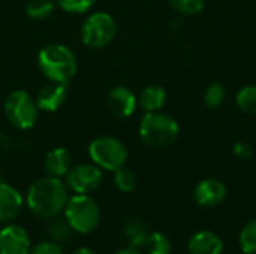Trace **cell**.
Masks as SVG:
<instances>
[{
	"mask_svg": "<svg viewBox=\"0 0 256 254\" xmlns=\"http://www.w3.org/2000/svg\"><path fill=\"white\" fill-rule=\"evenodd\" d=\"M240 249L246 254H256V219L246 223L238 237Z\"/></svg>",
	"mask_w": 256,
	"mask_h": 254,
	"instance_id": "cell-21",
	"label": "cell"
},
{
	"mask_svg": "<svg viewBox=\"0 0 256 254\" xmlns=\"http://www.w3.org/2000/svg\"><path fill=\"white\" fill-rule=\"evenodd\" d=\"M72 254H96L92 249H87V247H81L78 250H75Z\"/></svg>",
	"mask_w": 256,
	"mask_h": 254,
	"instance_id": "cell-30",
	"label": "cell"
},
{
	"mask_svg": "<svg viewBox=\"0 0 256 254\" xmlns=\"http://www.w3.org/2000/svg\"><path fill=\"white\" fill-rule=\"evenodd\" d=\"M38 66L51 82L68 84L76 73L75 54L62 43L45 45L38 54Z\"/></svg>",
	"mask_w": 256,
	"mask_h": 254,
	"instance_id": "cell-2",
	"label": "cell"
},
{
	"mask_svg": "<svg viewBox=\"0 0 256 254\" xmlns=\"http://www.w3.org/2000/svg\"><path fill=\"white\" fill-rule=\"evenodd\" d=\"M38 111L39 108L34 97L24 90H15L9 93L4 100V115L8 121L20 130L34 126L38 120Z\"/></svg>",
	"mask_w": 256,
	"mask_h": 254,
	"instance_id": "cell-6",
	"label": "cell"
},
{
	"mask_svg": "<svg viewBox=\"0 0 256 254\" xmlns=\"http://www.w3.org/2000/svg\"><path fill=\"white\" fill-rule=\"evenodd\" d=\"M232 150H234V154H236L238 159H250L252 154H254L250 145L246 144V142H237V144L234 145Z\"/></svg>",
	"mask_w": 256,
	"mask_h": 254,
	"instance_id": "cell-28",
	"label": "cell"
},
{
	"mask_svg": "<svg viewBox=\"0 0 256 254\" xmlns=\"http://www.w3.org/2000/svg\"><path fill=\"white\" fill-rule=\"evenodd\" d=\"M70 165H72L70 153L66 148H63V147L51 150L45 156V162H44L46 175L48 177H54V178L64 177L70 171Z\"/></svg>",
	"mask_w": 256,
	"mask_h": 254,
	"instance_id": "cell-15",
	"label": "cell"
},
{
	"mask_svg": "<svg viewBox=\"0 0 256 254\" xmlns=\"http://www.w3.org/2000/svg\"><path fill=\"white\" fill-rule=\"evenodd\" d=\"M57 4L70 13H86L94 4V0H56Z\"/></svg>",
	"mask_w": 256,
	"mask_h": 254,
	"instance_id": "cell-26",
	"label": "cell"
},
{
	"mask_svg": "<svg viewBox=\"0 0 256 254\" xmlns=\"http://www.w3.org/2000/svg\"><path fill=\"white\" fill-rule=\"evenodd\" d=\"M88 154L94 165L100 169L117 171L128 160V148L114 136H99L88 145Z\"/></svg>",
	"mask_w": 256,
	"mask_h": 254,
	"instance_id": "cell-5",
	"label": "cell"
},
{
	"mask_svg": "<svg viewBox=\"0 0 256 254\" xmlns=\"http://www.w3.org/2000/svg\"><path fill=\"white\" fill-rule=\"evenodd\" d=\"M102 183V171L94 163H82L66 174V186L76 195L94 192Z\"/></svg>",
	"mask_w": 256,
	"mask_h": 254,
	"instance_id": "cell-8",
	"label": "cell"
},
{
	"mask_svg": "<svg viewBox=\"0 0 256 254\" xmlns=\"http://www.w3.org/2000/svg\"><path fill=\"white\" fill-rule=\"evenodd\" d=\"M136 96L123 85H117L111 88V91L106 96V105L112 115L118 118H128L135 112L136 108Z\"/></svg>",
	"mask_w": 256,
	"mask_h": 254,
	"instance_id": "cell-10",
	"label": "cell"
},
{
	"mask_svg": "<svg viewBox=\"0 0 256 254\" xmlns=\"http://www.w3.org/2000/svg\"><path fill=\"white\" fill-rule=\"evenodd\" d=\"M63 213L74 232L78 234L93 232L100 220L98 204L87 195H75L69 198Z\"/></svg>",
	"mask_w": 256,
	"mask_h": 254,
	"instance_id": "cell-4",
	"label": "cell"
},
{
	"mask_svg": "<svg viewBox=\"0 0 256 254\" xmlns=\"http://www.w3.org/2000/svg\"><path fill=\"white\" fill-rule=\"evenodd\" d=\"M116 254H141V252L136 247H128V249L118 250Z\"/></svg>",
	"mask_w": 256,
	"mask_h": 254,
	"instance_id": "cell-29",
	"label": "cell"
},
{
	"mask_svg": "<svg viewBox=\"0 0 256 254\" xmlns=\"http://www.w3.org/2000/svg\"><path fill=\"white\" fill-rule=\"evenodd\" d=\"M222 250H224V243L220 237L210 231L196 232L189 240L190 254H220Z\"/></svg>",
	"mask_w": 256,
	"mask_h": 254,
	"instance_id": "cell-14",
	"label": "cell"
},
{
	"mask_svg": "<svg viewBox=\"0 0 256 254\" xmlns=\"http://www.w3.org/2000/svg\"><path fill=\"white\" fill-rule=\"evenodd\" d=\"M69 201L68 186L54 177H44L36 180L27 192L28 210L42 219L58 216Z\"/></svg>",
	"mask_w": 256,
	"mask_h": 254,
	"instance_id": "cell-1",
	"label": "cell"
},
{
	"mask_svg": "<svg viewBox=\"0 0 256 254\" xmlns=\"http://www.w3.org/2000/svg\"><path fill=\"white\" fill-rule=\"evenodd\" d=\"M68 97V84L50 82L44 85L36 94V105L39 109L46 112H56L63 106Z\"/></svg>",
	"mask_w": 256,
	"mask_h": 254,
	"instance_id": "cell-12",
	"label": "cell"
},
{
	"mask_svg": "<svg viewBox=\"0 0 256 254\" xmlns=\"http://www.w3.org/2000/svg\"><path fill=\"white\" fill-rule=\"evenodd\" d=\"M22 196L16 189L0 181V223L15 220L22 211Z\"/></svg>",
	"mask_w": 256,
	"mask_h": 254,
	"instance_id": "cell-13",
	"label": "cell"
},
{
	"mask_svg": "<svg viewBox=\"0 0 256 254\" xmlns=\"http://www.w3.org/2000/svg\"><path fill=\"white\" fill-rule=\"evenodd\" d=\"M30 249L32 241L24 228L9 225L0 231V254H28Z\"/></svg>",
	"mask_w": 256,
	"mask_h": 254,
	"instance_id": "cell-9",
	"label": "cell"
},
{
	"mask_svg": "<svg viewBox=\"0 0 256 254\" xmlns=\"http://www.w3.org/2000/svg\"><path fill=\"white\" fill-rule=\"evenodd\" d=\"M225 99V88L220 82H213L207 87L204 93V103L210 109H216L222 105Z\"/></svg>",
	"mask_w": 256,
	"mask_h": 254,
	"instance_id": "cell-24",
	"label": "cell"
},
{
	"mask_svg": "<svg viewBox=\"0 0 256 254\" xmlns=\"http://www.w3.org/2000/svg\"><path fill=\"white\" fill-rule=\"evenodd\" d=\"M117 34V24L106 12L90 13L81 27V39L88 48H104L110 45Z\"/></svg>",
	"mask_w": 256,
	"mask_h": 254,
	"instance_id": "cell-7",
	"label": "cell"
},
{
	"mask_svg": "<svg viewBox=\"0 0 256 254\" xmlns=\"http://www.w3.org/2000/svg\"><path fill=\"white\" fill-rule=\"evenodd\" d=\"M45 231H46L48 238L52 243H57V244L68 241L72 237V232H74V229L70 228L68 220L64 217H58V216L50 219Z\"/></svg>",
	"mask_w": 256,
	"mask_h": 254,
	"instance_id": "cell-17",
	"label": "cell"
},
{
	"mask_svg": "<svg viewBox=\"0 0 256 254\" xmlns=\"http://www.w3.org/2000/svg\"><path fill=\"white\" fill-rule=\"evenodd\" d=\"M168 1L176 10L186 13V15L200 13L206 4V0H168Z\"/></svg>",
	"mask_w": 256,
	"mask_h": 254,
	"instance_id": "cell-25",
	"label": "cell"
},
{
	"mask_svg": "<svg viewBox=\"0 0 256 254\" xmlns=\"http://www.w3.org/2000/svg\"><path fill=\"white\" fill-rule=\"evenodd\" d=\"M114 181L118 190L129 193L136 187V175L132 169L122 166L117 171H114Z\"/></svg>",
	"mask_w": 256,
	"mask_h": 254,
	"instance_id": "cell-23",
	"label": "cell"
},
{
	"mask_svg": "<svg viewBox=\"0 0 256 254\" xmlns=\"http://www.w3.org/2000/svg\"><path fill=\"white\" fill-rule=\"evenodd\" d=\"M28 254H63V250L57 243L45 241V243H39L38 246L32 247Z\"/></svg>",
	"mask_w": 256,
	"mask_h": 254,
	"instance_id": "cell-27",
	"label": "cell"
},
{
	"mask_svg": "<svg viewBox=\"0 0 256 254\" xmlns=\"http://www.w3.org/2000/svg\"><path fill=\"white\" fill-rule=\"evenodd\" d=\"M166 102V93L159 85H148L142 90L138 103L146 112H158Z\"/></svg>",
	"mask_w": 256,
	"mask_h": 254,
	"instance_id": "cell-16",
	"label": "cell"
},
{
	"mask_svg": "<svg viewBox=\"0 0 256 254\" xmlns=\"http://www.w3.org/2000/svg\"><path fill=\"white\" fill-rule=\"evenodd\" d=\"M226 196V187L216 178H207L196 184L194 189V199L201 207H216L224 202Z\"/></svg>",
	"mask_w": 256,
	"mask_h": 254,
	"instance_id": "cell-11",
	"label": "cell"
},
{
	"mask_svg": "<svg viewBox=\"0 0 256 254\" xmlns=\"http://www.w3.org/2000/svg\"><path fill=\"white\" fill-rule=\"evenodd\" d=\"M142 247L147 254H171V241L160 232L148 234Z\"/></svg>",
	"mask_w": 256,
	"mask_h": 254,
	"instance_id": "cell-20",
	"label": "cell"
},
{
	"mask_svg": "<svg viewBox=\"0 0 256 254\" xmlns=\"http://www.w3.org/2000/svg\"><path fill=\"white\" fill-rule=\"evenodd\" d=\"M56 3L52 0H30L26 6V13L36 21L46 19L52 15Z\"/></svg>",
	"mask_w": 256,
	"mask_h": 254,
	"instance_id": "cell-19",
	"label": "cell"
},
{
	"mask_svg": "<svg viewBox=\"0 0 256 254\" xmlns=\"http://www.w3.org/2000/svg\"><path fill=\"white\" fill-rule=\"evenodd\" d=\"M123 234L126 237V240L129 241L130 247H142L148 232L144 226L142 222L136 220V219H128L123 225Z\"/></svg>",
	"mask_w": 256,
	"mask_h": 254,
	"instance_id": "cell-18",
	"label": "cell"
},
{
	"mask_svg": "<svg viewBox=\"0 0 256 254\" xmlns=\"http://www.w3.org/2000/svg\"><path fill=\"white\" fill-rule=\"evenodd\" d=\"M140 136L148 147L165 148L177 139L178 124L172 117L160 111L147 112L140 123Z\"/></svg>",
	"mask_w": 256,
	"mask_h": 254,
	"instance_id": "cell-3",
	"label": "cell"
},
{
	"mask_svg": "<svg viewBox=\"0 0 256 254\" xmlns=\"http://www.w3.org/2000/svg\"><path fill=\"white\" fill-rule=\"evenodd\" d=\"M237 105L243 112H246L249 115H256V85L243 87L238 91Z\"/></svg>",
	"mask_w": 256,
	"mask_h": 254,
	"instance_id": "cell-22",
	"label": "cell"
}]
</instances>
